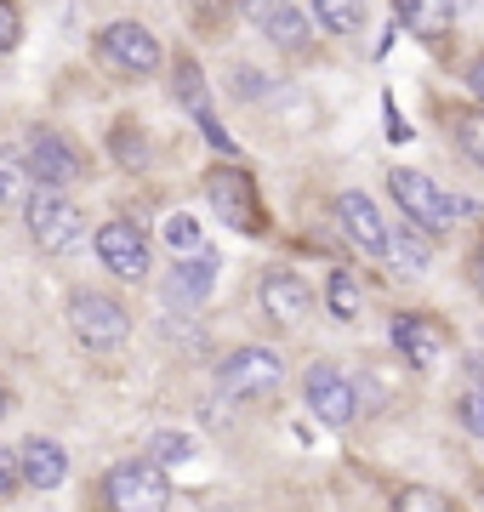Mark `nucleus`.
Segmentation results:
<instances>
[{
	"mask_svg": "<svg viewBox=\"0 0 484 512\" xmlns=\"http://www.w3.org/2000/svg\"><path fill=\"white\" fill-rule=\"evenodd\" d=\"M205 200H211V211H217L234 234H262V228H268L262 194H257V183H251V171H240V165H211V171H205Z\"/></svg>",
	"mask_w": 484,
	"mask_h": 512,
	"instance_id": "1",
	"label": "nucleus"
},
{
	"mask_svg": "<svg viewBox=\"0 0 484 512\" xmlns=\"http://www.w3.org/2000/svg\"><path fill=\"white\" fill-rule=\"evenodd\" d=\"M69 330L80 336V348L92 353H109L131 336V313L114 302V296H97V291H80L69 296Z\"/></svg>",
	"mask_w": 484,
	"mask_h": 512,
	"instance_id": "2",
	"label": "nucleus"
},
{
	"mask_svg": "<svg viewBox=\"0 0 484 512\" xmlns=\"http://www.w3.org/2000/svg\"><path fill=\"white\" fill-rule=\"evenodd\" d=\"M388 194L399 200V211H405L410 222H422L428 234H445L450 222H456V200H450L433 177H422V171H405V165L388 171Z\"/></svg>",
	"mask_w": 484,
	"mask_h": 512,
	"instance_id": "3",
	"label": "nucleus"
},
{
	"mask_svg": "<svg viewBox=\"0 0 484 512\" xmlns=\"http://www.w3.org/2000/svg\"><path fill=\"white\" fill-rule=\"evenodd\" d=\"M97 63L114 74H131V80H149L160 69V40L143 29V23H109L97 35Z\"/></svg>",
	"mask_w": 484,
	"mask_h": 512,
	"instance_id": "4",
	"label": "nucleus"
},
{
	"mask_svg": "<svg viewBox=\"0 0 484 512\" xmlns=\"http://www.w3.org/2000/svg\"><path fill=\"white\" fill-rule=\"evenodd\" d=\"M23 222H29V239H35L40 251H75L80 239V205L63 200L57 188H40V194H29V205H23Z\"/></svg>",
	"mask_w": 484,
	"mask_h": 512,
	"instance_id": "5",
	"label": "nucleus"
},
{
	"mask_svg": "<svg viewBox=\"0 0 484 512\" xmlns=\"http://www.w3.org/2000/svg\"><path fill=\"white\" fill-rule=\"evenodd\" d=\"M103 501L109 507H131V512H149V507H166L171 501V484H166V467L160 461H126L103 478Z\"/></svg>",
	"mask_w": 484,
	"mask_h": 512,
	"instance_id": "6",
	"label": "nucleus"
},
{
	"mask_svg": "<svg viewBox=\"0 0 484 512\" xmlns=\"http://www.w3.org/2000/svg\"><path fill=\"white\" fill-rule=\"evenodd\" d=\"M217 382H223V393H234V399H268V393H280L285 365L268 348H240V353L223 359Z\"/></svg>",
	"mask_w": 484,
	"mask_h": 512,
	"instance_id": "7",
	"label": "nucleus"
},
{
	"mask_svg": "<svg viewBox=\"0 0 484 512\" xmlns=\"http://www.w3.org/2000/svg\"><path fill=\"white\" fill-rule=\"evenodd\" d=\"M302 393H308V404H314V416L325 421V427H336V433H342V427H354L359 399H354V382H348L336 365H308Z\"/></svg>",
	"mask_w": 484,
	"mask_h": 512,
	"instance_id": "8",
	"label": "nucleus"
},
{
	"mask_svg": "<svg viewBox=\"0 0 484 512\" xmlns=\"http://www.w3.org/2000/svg\"><path fill=\"white\" fill-rule=\"evenodd\" d=\"M23 160L35 171V183H46V188H69L80 177V148L63 131H29L23 137Z\"/></svg>",
	"mask_w": 484,
	"mask_h": 512,
	"instance_id": "9",
	"label": "nucleus"
},
{
	"mask_svg": "<svg viewBox=\"0 0 484 512\" xmlns=\"http://www.w3.org/2000/svg\"><path fill=\"white\" fill-rule=\"evenodd\" d=\"M97 262H103L114 279H143L149 274V239L137 234L131 222L114 217V222L97 228Z\"/></svg>",
	"mask_w": 484,
	"mask_h": 512,
	"instance_id": "10",
	"label": "nucleus"
},
{
	"mask_svg": "<svg viewBox=\"0 0 484 512\" xmlns=\"http://www.w3.org/2000/svg\"><path fill=\"white\" fill-rule=\"evenodd\" d=\"M336 217H342V228L354 234V245H359L365 256H382V262L393 256V234H388V222H382V211H376L371 194L348 188V194L336 200Z\"/></svg>",
	"mask_w": 484,
	"mask_h": 512,
	"instance_id": "11",
	"label": "nucleus"
},
{
	"mask_svg": "<svg viewBox=\"0 0 484 512\" xmlns=\"http://www.w3.org/2000/svg\"><path fill=\"white\" fill-rule=\"evenodd\" d=\"M245 12H251V23H257L280 52H308L314 23L297 12V0H245Z\"/></svg>",
	"mask_w": 484,
	"mask_h": 512,
	"instance_id": "12",
	"label": "nucleus"
},
{
	"mask_svg": "<svg viewBox=\"0 0 484 512\" xmlns=\"http://www.w3.org/2000/svg\"><path fill=\"white\" fill-rule=\"evenodd\" d=\"M314 308V291H308V279L291 274V268H274V274H262V313L274 319V325H302Z\"/></svg>",
	"mask_w": 484,
	"mask_h": 512,
	"instance_id": "13",
	"label": "nucleus"
},
{
	"mask_svg": "<svg viewBox=\"0 0 484 512\" xmlns=\"http://www.w3.org/2000/svg\"><path fill=\"white\" fill-rule=\"evenodd\" d=\"M393 348L405 353L410 370H433V359L445 348V330L428 313H393Z\"/></svg>",
	"mask_w": 484,
	"mask_h": 512,
	"instance_id": "14",
	"label": "nucleus"
},
{
	"mask_svg": "<svg viewBox=\"0 0 484 512\" xmlns=\"http://www.w3.org/2000/svg\"><path fill=\"white\" fill-rule=\"evenodd\" d=\"M211 279H217V262L194 251L188 262H177L166 274V302L171 308H200L205 296H211Z\"/></svg>",
	"mask_w": 484,
	"mask_h": 512,
	"instance_id": "15",
	"label": "nucleus"
},
{
	"mask_svg": "<svg viewBox=\"0 0 484 512\" xmlns=\"http://www.w3.org/2000/svg\"><path fill=\"white\" fill-rule=\"evenodd\" d=\"M18 461H23V484H35V490H57L63 473H69V456L52 439H23Z\"/></svg>",
	"mask_w": 484,
	"mask_h": 512,
	"instance_id": "16",
	"label": "nucleus"
},
{
	"mask_svg": "<svg viewBox=\"0 0 484 512\" xmlns=\"http://www.w3.org/2000/svg\"><path fill=\"white\" fill-rule=\"evenodd\" d=\"M393 12L416 40H445L450 18H456V0H393Z\"/></svg>",
	"mask_w": 484,
	"mask_h": 512,
	"instance_id": "17",
	"label": "nucleus"
},
{
	"mask_svg": "<svg viewBox=\"0 0 484 512\" xmlns=\"http://www.w3.org/2000/svg\"><path fill=\"white\" fill-rule=\"evenodd\" d=\"M177 103H183V109L194 114V126L211 131V143L228 154V137L217 131V120H211V97H205V80H200V69H194L188 57H177Z\"/></svg>",
	"mask_w": 484,
	"mask_h": 512,
	"instance_id": "18",
	"label": "nucleus"
},
{
	"mask_svg": "<svg viewBox=\"0 0 484 512\" xmlns=\"http://www.w3.org/2000/svg\"><path fill=\"white\" fill-rule=\"evenodd\" d=\"M29 183H35V171L23 160V148H0V205H23Z\"/></svg>",
	"mask_w": 484,
	"mask_h": 512,
	"instance_id": "19",
	"label": "nucleus"
},
{
	"mask_svg": "<svg viewBox=\"0 0 484 512\" xmlns=\"http://www.w3.org/2000/svg\"><path fill=\"white\" fill-rule=\"evenodd\" d=\"M325 308H331V319H342V325H354V319H359V308H365V296H359V279L336 268V274L325 279Z\"/></svg>",
	"mask_w": 484,
	"mask_h": 512,
	"instance_id": "20",
	"label": "nucleus"
},
{
	"mask_svg": "<svg viewBox=\"0 0 484 512\" xmlns=\"http://www.w3.org/2000/svg\"><path fill=\"white\" fill-rule=\"evenodd\" d=\"M314 18L331 35H359L365 29V0H314Z\"/></svg>",
	"mask_w": 484,
	"mask_h": 512,
	"instance_id": "21",
	"label": "nucleus"
},
{
	"mask_svg": "<svg viewBox=\"0 0 484 512\" xmlns=\"http://www.w3.org/2000/svg\"><path fill=\"white\" fill-rule=\"evenodd\" d=\"M456 148H462L473 165H484V109L456 114Z\"/></svg>",
	"mask_w": 484,
	"mask_h": 512,
	"instance_id": "22",
	"label": "nucleus"
},
{
	"mask_svg": "<svg viewBox=\"0 0 484 512\" xmlns=\"http://www.w3.org/2000/svg\"><path fill=\"white\" fill-rule=\"evenodd\" d=\"M109 148L131 165V171H137V165H149V137H143L137 126H114L109 131Z\"/></svg>",
	"mask_w": 484,
	"mask_h": 512,
	"instance_id": "23",
	"label": "nucleus"
},
{
	"mask_svg": "<svg viewBox=\"0 0 484 512\" xmlns=\"http://www.w3.org/2000/svg\"><path fill=\"white\" fill-rule=\"evenodd\" d=\"M393 256H399L405 268H422V262H428V228H422V222H410L405 234L393 239Z\"/></svg>",
	"mask_w": 484,
	"mask_h": 512,
	"instance_id": "24",
	"label": "nucleus"
},
{
	"mask_svg": "<svg viewBox=\"0 0 484 512\" xmlns=\"http://www.w3.org/2000/svg\"><path fill=\"white\" fill-rule=\"evenodd\" d=\"M166 245H171V251H183V256H194V251H200V222L183 217V211L166 217Z\"/></svg>",
	"mask_w": 484,
	"mask_h": 512,
	"instance_id": "25",
	"label": "nucleus"
},
{
	"mask_svg": "<svg viewBox=\"0 0 484 512\" xmlns=\"http://www.w3.org/2000/svg\"><path fill=\"white\" fill-rule=\"evenodd\" d=\"M194 456V439H183V433H160L154 439V461L160 467H177V461H188Z\"/></svg>",
	"mask_w": 484,
	"mask_h": 512,
	"instance_id": "26",
	"label": "nucleus"
},
{
	"mask_svg": "<svg viewBox=\"0 0 484 512\" xmlns=\"http://www.w3.org/2000/svg\"><path fill=\"white\" fill-rule=\"evenodd\" d=\"M399 507L405 512H445L450 495H439V490H399Z\"/></svg>",
	"mask_w": 484,
	"mask_h": 512,
	"instance_id": "27",
	"label": "nucleus"
},
{
	"mask_svg": "<svg viewBox=\"0 0 484 512\" xmlns=\"http://www.w3.org/2000/svg\"><path fill=\"white\" fill-rule=\"evenodd\" d=\"M456 416H462V427L473 433V439H484V387H479V393H467V399L456 404Z\"/></svg>",
	"mask_w": 484,
	"mask_h": 512,
	"instance_id": "28",
	"label": "nucleus"
},
{
	"mask_svg": "<svg viewBox=\"0 0 484 512\" xmlns=\"http://www.w3.org/2000/svg\"><path fill=\"white\" fill-rule=\"evenodd\" d=\"M23 40V18H18V6L12 0H0V52H12Z\"/></svg>",
	"mask_w": 484,
	"mask_h": 512,
	"instance_id": "29",
	"label": "nucleus"
},
{
	"mask_svg": "<svg viewBox=\"0 0 484 512\" xmlns=\"http://www.w3.org/2000/svg\"><path fill=\"white\" fill-rule=\"evenodd\" d=\"M18 478H23V461L12 456V450H0V495L18 490Z\"/></svg>",
	"mask_w": 484,
	"mask_h": 512,
	"instance_id": "30",
	"label": "nucleus"
},
{
	"mask_svg": "<svg viewBox=\"0 0 484 512\" xmlns=\"http://www.w3.org/2000/svg\"><path fill=\"white\" fill-rule=\"evenodd\" d=\"M473 285H479V296H484V245L473 251Z\"/></svg>",
	"mask_w": 484,
	"mask_h": 512,
	"instance_id": "31",
	"label": "nucleus"
},
{
	"mask_svg": "<svg viewBox=\"0 0 484 512\" xmlns=\"http://www.w3.org/2000/svg\"><path fill=\"white\" fill-rule=\"evenodd\" d=\"M473 92L484 97V57H479V63H473Z\"/></svg>",
	"mask_w": 484,
	"mask_h": 512,
	"instance_id": "32",
	"label": "nucleus"
},
{
	"mask_svg": "<svg viewBox=\"0 0 484 512\" xmlns=\"http://www.w3.org/2000/svg\"><path fill=\"white\" fill-rule=\"evenodd\" d=\"M0 416H6V387H0Z\"/></svg>",
	"mask_w": 484,
	"mask_h": 512,
	"instance_id": "33",
	"label": "nucleus"
},
{
	"mask_svg": "<svg viewBox=\"0 0 484 512\" xmlns=\"http://www.w3.org/2000/svg\"><path fill=\"white\" fill-rule=\"evenodd\" d=\"M479 501H484V490H479Z\"/></svg>",
	"mask_w": 484,
	"mask_h": 512,
	"instance_id": "34",
	"label": "nucleus"
}]
</instances>
